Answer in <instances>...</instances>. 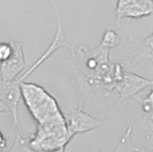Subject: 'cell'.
<instances>
[{"mask_svg":"<svg viewBox=\"0 0 153 152\" xmlns=\"http://www.w3.org/2000/svg\"><path fill=\"white\" fill-rule=\"evenodd\" d=\"M152 0H118L115 16L117 24L120 26V20L124 18L139 19L152 15Z\"/></svg>","mask_w":153,"mask_h":152,"instance_id":"cell-8","label":"cell"},{"mask_svg":"<svg viewBox=\"0 0 153 152\" xmlns=\"http://www.w3.org/2000/svg\"><path fill=\"white\" fill-rule=\"evenodd\" d=\"M131 134V126H129L125 132L120 136L116 147L111 152H138L140 149L132 143Z\"/></svg>","mask_w":153,"mask_h":152,"instance_id":"cell-11","label":"cell"},{"mask_svg":"<svg viewBox=\"0 0 153 152\" xmlns=\"http://www.w3.org/2000/svg\"><path fill=\"white\" fill-rule=\"evenodd\" d=\"M7 111H9L10 112V110L8 108V106L3 102L0 100V113H2V112H7Z\"/></svg>","mask_w":153,"mask_h":152,"instance_id":"cell-16","label":"cell"},{"mask_svg":"<svg viewBox=\"0 0 153 152\" xmlns=\"http://www.w3.org/2000/svg\"><path fill=\"white\" fill-rule=\"evenodd\" d=\"M7 139L0 130V152H3L7 147Z\"/></svg>","mask_w":153,"mask_h":152,"instance_id":"cell-15","label":"cell"},{"mask_svg":"<svg viewBox=\"0 0 153 152\" xmlns=\"http://www.w3.org/2000/svg\"><path fill=\"white\" fill-rule=\"evenodd\" d=\"M46 1L49 2L54 7V10H55L57 24H56V30H55L54 36L53 37V40H52L51 44L46 48V50L42 53V55L22 75H20L17 78V80L19 82H24L30 74L33 73L41 65H43L45 62V61L53 53H54L57 50H59L61 48H67L71 52L72 55L74 53V51H75L74 46H73L71 44H69L67 39H66V37L65 36L64 28H63V23H62V17H61V14H60L59 7H58V5H57L56 1H55V0H46Z\"/></svg>","mask_w":153,"mask_h":152,"instance_id":"cell-3","label":"cell"},{"mask_svg":"<svg viewBox=\"0 0 153 152\" xmlns=\"http://www.w3.org/2000/svg\"><path fill=\"white\" fill-rule=\"evenodd\" d=\"M29 143L33 148L43 151L63 149L71 141L68 136L65 120L37 125L34 134L28 137Z\"/></svg>","mask_w":153,"mask_h":152,"instance_id":"cell-2","label":"cell"},{"mask_svg":"<svg viewBox=\"0 0 153 152\" xmlns=\"http://www.w3.org/2000/svg\"><path fill=\"white\" fill-rule=\"evenodd\" d=\"M127 42H130L135 48V51L131 53L126 61L121 63L124 67L134 66L140 62L150 63L152 61V40L153 36L150 34L144 39H136L132 36H126Z\"/></svg>","mask_w":153,"mask_h":152,"instance_id":"cell-9","label":"cell"},{"mask_svg":"<svg viewBox=\"0 0 153 152\" xmlns=\"http://www.w3.org/2000/svg\"><path fill=\"white\" fill-rule=\"evenodd\" d=\"M121 43V37L120 36L119 33L111 27L108 26L103 33V36L102 37V41L100 45L105 49H112L118 47Z\"/></svg>","mask_w":153,"mask_h":152,"instance_id":"cell-12","label":"cell"},{"mask_svg":"<svg viewBox=\"0 0 153 152\" xmlns=\"http://www.w3.org/2000/svg\"><path fill=\"white\" fill-rule=\"evenodd\" d=\"M9 43L12 46V53L6 61L0 63V79L7 82L16 80L26 67L23 44L12 39Z\"/></svg>","mask_w":153,"mask_h":152,"instance_id":"cell-6","label":"cell"},{"mask_svg":"<svg viewBox=\"0 0 153 152\" xmlns=\"http://www.w3.org/2000/svg\"><path fill=\"white\" fill-rule=\"evenodd\" d=\"M21 98L37 125L65 120L55 98L39 84L20 82Z\"/></svg>","mask_w":153,"mask_h":152,"instance_id":"cell-1","label":"cell"},{"mask_svg":"<svg viewBox=\"0 0 153 152\" xmlns=\"http://www.w3.org/2000/svg\"><path fill=\"white\" fill-rule=\"evenodd\" d=\"M8 152H65L63 149L51 150V151H43L38 150L33 148L29 143V139L21 136L20 134H16L14 142L9 148Z\"/></svg>","mask_w":153,"mask_h":152,"instance_id":"cell-10","label":"cell"},{"mask_svg":"<svg viewBox=\"0 0 153 152\" xmlns=\"http://www.w3.org/2000/svg\"><path fill=\"white\" fill-rule=\"evenodd\" d=\"M152 98L153 93L150 90L149 92L143 95H136L133 99L137 100V102L140 104L143 114L145 115H152Z\"/></svg>","mask_w":153,"mask_h":152,"instance_id":"cell-13","label":"cell"},{"mask_svg":"<svg viewBox=\"0 0 153 152\" xmlns=\"http://www.w3.org/2000/svg\"><path fill=\"white\" fill-rule=\"evenodd\" d=\"M12 53V46L10 43L1 42L0 43V63L6 61Z\"/></svg>","mask_w":153,"mask_h":152,"instance_id":"cell-14","label":"cell"},{"mask_svg":"<svg viewBox=\"0 0 153 152\" xmlns=\"http://www.w3.org/2000/svg\"><path fill=\"white\" fill-rule=\"evenodd\" d=\"M99 152H102V151H99Z\"/></svg>","mask_w":153,"mask_h":152,"instance_id":"cell-17","label":"cell"},{"mask_svg":"<svg viewBox=\"0 0 153 152\" xmlns=\"http://www.w3.org/2000/svg\"><path fill=\"white\" fill-rule=\"evenodd\" d=\"M151 86L152 80L124 71L121 79L114 85L113 93H115L118 95V103L120 104L130 98L133 99L141 90Z\"/></svg>","mask_w":153,"mask_h":152,"instance_id":"cell-4","label":"cell"},{"mask_svg":"<svg viewBox=\"0 0 153 152\" xmlns=\"http://www.w3.org/2000/svg\"><path fill=\"white\" fill-rule=\"evenodd\" d=\"M65 117L68 136L71 139L77 134L89 132L102 125V122L98 118L81 108L73 109Z\"/></svg>","mask_w":153,"mask_h":152,"instance_id":"cell-5","label":"cell"},{"mask_svg":"<svg viewBox=\"0 0 153 152\" xmlns=\"http://www.w3.org/2000/svg\"><path fill=\"white\" fill-rule=\"evenodd\" d=\"M21 99L20 82L16 79L13 82H4L0 79V100L3 101L9 108L12 115V127L9 132L11 137L16 130L22 131L18 120V105Z\"/></svg>","mask_w":153,"mask_h":152,"instance_id":"cell-7","label":"cell"}]
</instances>
